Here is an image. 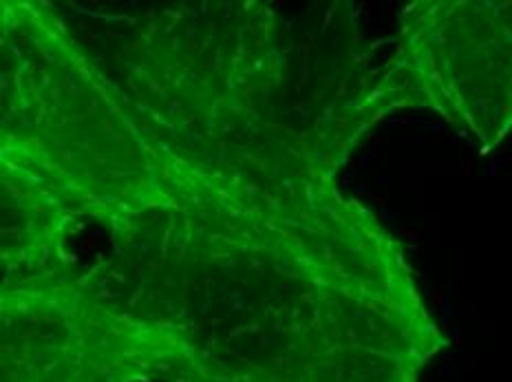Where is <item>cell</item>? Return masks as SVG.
Masks as SVG:
<instances>
[{"mask_svg":"<svg viewBox=\"0 0 512 382\" xmlns=\"http://www.w3.org/2000/svg\"><path fill=\"white\" fill-rule=\"evenodd\" d=\"M404 84L486 144L512 129V3L435 5L411 25Z\"/></svg>","mask_w":512,"mask_h":382,"instance_id":"1","label":"cell"}]
</instances>
